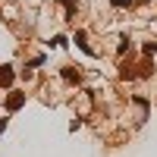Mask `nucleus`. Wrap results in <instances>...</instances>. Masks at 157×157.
I'll return each instance as SVG.
<instances>
[{
  "label": "nucleus",
  "mask_w": 157,
  "mask_h": 157,
  "mask_svg": "<svg viewBox=\"0 0 157 157\" xmlns=\"http://www.w3.org/2000/svg\"><path fill=\"white\" fill-rule=\"evenodd\" d=\"M25 104V94H19V91H13V94L6 98V110H19Z\"/></svg>",
  "instance_id": "obj_1"
},
{
  "label": "nucleus",
  "mask_w": 157,
  "mask_h": 157,
  "mask_svg": "<svg viewBox=\"0 0 157 157\" xmlns=\"http://www.w3.org/2000/svg\"><path fill=\"white\" fill-rule=\"evenodd\" d=\"M13 78H16L13 66H0V85H13Z\"/></svg>",
  "instance_id": "obj_2"
},
{
  "label": "nucleus",
  "mask_w": 157,
  "mask_h": 157,
  "mask_svg": "<svg viewBox=\"0 0 157 157\" xmlns=\"http://www.w3.org/2000/svg\"><path fill=\"white\" fill-rule=\"evenodd\" d=\"M63 78H66V82H78V72L72 66H66V69H63Z\"/></svg>",
  "instance_id": "obj_3"
},
{
  "label": "nucleus",
  "mask_w": 157,
  "mask_h": 157,
  "mask_svg": "<svg viewBox=\"0 0 157 157\" xmlns=\"http://www.w3.org/2000/svg\"><path fill=\"white\" fill-rule=\"evenodd\" d=\"M141 50H145V57H151V54H157V44H154V41H148Z\"/></svg>",
  "instance_id": "obj_4"
},
{
  "label": "nucleus",
  "mask_w": 157,
  "mask_h": 157,
  "mask_svg": "<svg viewBox=\"0 0 157 157\" xmlns=\"http://www.w3.org/2000/svg\"><path fill=\"white\" fill-rule=\"evenodd\" d=\"M3 129H6V120H0V132H3Z\"/></svg>",
  "instance_id": "obj_5"
}]
</instances>
